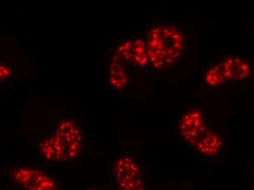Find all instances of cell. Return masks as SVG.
<instances>
[{
  "label": "cell",
  "instance_id": "cell-1",
  "mask_svg": "<svg viewBox=\"0 0 254 190\" xmlns=\"http://www.w3.org/2000/svg\"><path fill=\"white\" fill-rule=\"evenodd\" d=\"M84 136L74 117H64L56 125L50 137L40 142L39 152L51 163H74L83 150Z\"/></svg>",
  "mask_w": 254,
  "mask_h": 190
},
{
  "label": "cell",
  "instance_id": "cell-2",
  "mask_svg": "<svg viewBox=\"0 0 254 190\" xmlns=\"http://www.w3.org/2000/svg\"><path fill=\"white\" fill-rule=\"evenodd\" d=\"M149 67L162 70L174 65L184 48L182 34L170 25L153 27L145 39Z\"/></svg>",
  "mask_w": 254,
  "mask_h": 190
},
{
  "label": "cell",
  "instance_id": "cell-3",
  "mask_svg": "<svg viewBox=\"0 0 254 190\" xmlns=\"http://www.w3.org/2000/svg\"><path fill=\"white\" fill-rule=\"evenodd\" d=\"M178 129L188 143L206 155H214L221 149V140L206 127L199 110L191 109L186 113L178 124Z\"/></svg>",
  "mask_w": 254,
  "mask_h": 190
},
{
  "label": "cell",
  "instance_id": "cell-4",
  "mask_svg": "<svg viewBox=\"0 0 254 190\" xmlns=\"http://www.w3.org/2000/svg\"><path fill=\"white\" fill-rule=\"evenodd\" d=\"M114 174L121 190H145L140 164L132 153H122L116 159Z\"/></svg>",
  "mask_w": 254,
  "mask_h": 190
},
{
  "label": "cell",
  "instance_id": "cell-5",
  "mask_svg": "<svg viewBox=\"0 0 254 190\" xmlns=\"http://www.w3.org/2000/svg\"><path fill=\"white\" fill-rule=\"evenodd\" d=\"M13 179L23 190H57L58 179L38 167L22 166L14 170Z\"/></svg>",
  "mask_w": 254,
  "mask_h": 190
},
{
  "label": "cell",
  "instance_id": "cell-6",
  "mask_svg": "<svg viewBox=\"0 0 254 190\" xmlns=\"http://www.w3.org/2000/svg\"><path fill=\"white\" fill-rule=\"evenodd\" d=\"M110 52L127 65L139 69L150 67L145 41L139 38H121Z\"/></svg>",
  "mask_w": 254,
  "mask_h": 190
},
{
  "label": "cell",
  "instance_id": "cell-7",
  "mask_svg": "<svg viewBox=\"0 0 254 190\" xmlns=\"http://www.w3.org/2000/svg\"><path fill=\"white\" fill-rule=\"evenodd\" d=\"M108 82L114 92H122L130 86L128 65L112 52L108 53Z\"/></svg>",
  "mask_w": 254,
  "mask_h": 190
},
{
  "label": "cell",
  "instance_id": "cell-8",
  "mask_svg": "<svg viewBox=\"0 0 254 190\" xmlns=\"http://www.w3.org/2000/svg\"><path fill=\"white\" fill-rule=\"evenodd\" d=\"M222 63L228 81H242L250 74L249 63L240 57H229Z\"/></svg>",
  "mask_w": 254,
  "mask_h": 190
},
{
  "label": "cell",
  "instance_id": "cell-9",
  "mask_svg": "<svg viewBox=\"0 0 254 190\" xmlns=\"http://www.w3.org/2000/svg\"><path fill=\"white\" fill-rule=\"evenodd\" d=\"M228 80L222 62L209 68L204 74L206 86L210 89H216L218 86H222Z\"/></svg>",
  "mask_w": 254,
  "mask_h": 190
},
{
  "label": "cell",
  "instance_id": "cell-10",
  "mask_svg": "<svg viewBox=\"0 0 254 190\" xmlns=\"http://www.w3.org/2000/svg\"><path fill=\"white\" fill-rule=\"evenodd\" d=\"M10 73H11V72H10L8 67L0 64V81H2L5 78H8Z\"/></svg>",
  "mask_w": 254,
  "mask_h": 190
}]
</instances>
